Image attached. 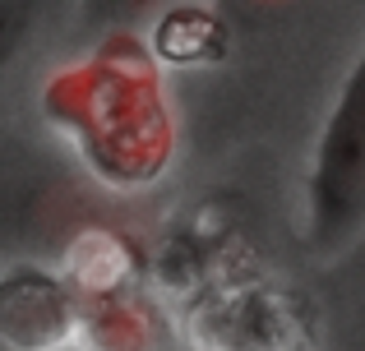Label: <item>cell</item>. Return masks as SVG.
<instances>
[{
  "label": "cell",
  "mask_w": 365,
  "mask_h": 351,
  "mask_svg": "<svg viewBox=\"0 0 365 351\" xmlns=\"http://www.w3.org/2000/svg\"><path fill=\"white\" fill-rule=\"evenodd\" d=\"M185 328L195 351H296L301 342L292 300L259 282L208 291Z\"/></svg>",
  "instance_id": "3"
},
{
  "label": "cell",
  "mask_w": 365,
  "mask_h": 351,
  "mask_svg": "<svg viewBox=\"0 0 365 351\" xmlns=\"http://www.w3.org/2000/svg\"><path fill=\"white\" fill-rule=\"evenodd\" d=\"M28 23H33V0H0V65L14 56Z\"/></svg>",
  "instance_id": "6"
},
{
  "label": "cell",
  "mask_w": 365,
  "mask_h": 351,
  "mask_svg": "<svg viewBox=\"0 0 365 351\" xmlns=\"http://www.w3.org/2000/svg\"><path fill=\"white\" fill-rule=\"evenodd\" d=\"M296 5H305V0H222V14L241 19V23H273Z\"/></svg>",
  "instance_id": "7"
},
{
  "label": "cell",
  "mask_w": 365,
  "mask_h": 351,
  "mask_svg": "<svg viewBox=\"0 0 365 351\" xmlns=\"http://www.w3.org/2000/svg\"><path fill=\"white\" fill-rule=\"evenodd\" d=\"M148 319L134 305H107L98 310V324H93V347L98 351H148Z\"/></svg>",
  "instance_id": "5"
},
{
  "label": "cell",
  "mask_w": 365,
  "mask_h": 351,
  "mask_svg": "<svg viewBox=\"0 0 365 351\" xmlns=\"http://www.w3.org/2000/svg\"><path fill=\"white\" fill-rule=\"evenodd\" d=\"M305 204H310V236L319 245L342 241L365 213V51L342 79V93L324 120Z\"/></svg>",
  "instance_id": "2"
},
{
  "label": "cell",
  "mask_w": 365,
  "mask_h": 351,
  "mask_svg": "<svg viewBox=\"0 0 365 351\" xmlns=\"http://www.w3.org/2000/svg\"><path fill=\"white\" fill-rule=\"evenodd\" d=\"M158 0H88V19L93 23H125V19H139Z\"/></svg>",
  "instance_id": "8"
},
{
  "label": "cell",
  "mask_w": 365,
  "mask_h": 351,
  "mask_svg": "<svg viewBox=\"0 0 365 351\" xmlns=\"http://www.w3.org/2000/svg\"><path fill=\"white\" fill-rule=\"evenodd\" d=\"M79 328V310L61 278L14 268L0 278V337L14 351H61Z\"/></svg>",
  "instance_id": "4"
},
{
  "label": "cell",
  "mask_w": 365,
  "mask_h": 351,
  "mask_svg": "<svg viewBox=\"0 0 365 351\" xmlns=\"http://www.w3.org/2000/svg\"><path fill=\"white\" fill-rule=\"evenodd\" d=\"M65 88L74 102V120H83V144L102 172L120 180H148L162 172L171 130L148 70L107 61L79 70Z\"/></svg>",
  "instance_id": "1"
}]
</instances>
